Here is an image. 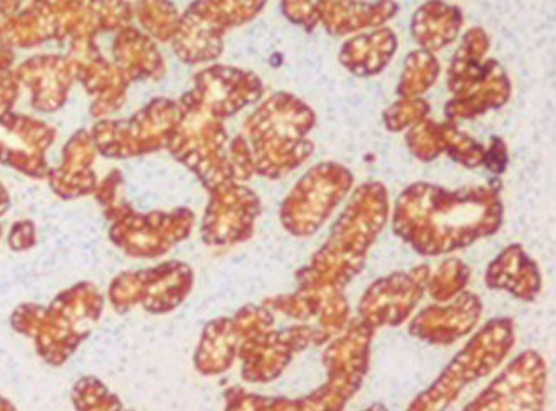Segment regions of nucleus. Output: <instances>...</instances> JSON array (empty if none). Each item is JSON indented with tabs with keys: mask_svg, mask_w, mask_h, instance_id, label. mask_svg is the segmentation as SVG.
<instances>
[{
	"mask_svg": "<svg viewBox=\"0 0 556 411\" xmlns=\"http://www.w3.org/2000/svg\"><path fill=\"white\" fill-rule=\"evenodd\" d=\"M500 196L488 187L445 190L414 183L393 208V232L420 256H444L494 234L501 226Z\"/></svg>",
	"mask_w": 556,
	"mask_h": 411,
	"instance_id": "obj_1",
	"label": "nucleus"
},
{
	"mask_svg": "<svg viewBox=\"0 0 556 411\" xmlns=\"http://www.w3.org/2000/svg\"><path fill=\"white\" fill-rule=\"evenodd\" d=\"M389 210V193L382 183L358 187L334 222L328 241L296 272L298 291L343 293L364 271L368 251L386 229Z\"/></svg>",
	"mask_w": 556,
	"mask_h": 411,
	"instance_id": "obj_2",
	"label": "nucleus"
},
{
	"mask_svg": "<svg viewBox=\"0 0 556 411\" xmlns=\"http://www.w3.org/2000/svg\"><path fill=\"white\" fill-rule=\"evenodd\" d=\"M315 123L313 110L293 94L276 93L261 103L244 123L256 174L278 180L301 167L315 150L308 140Z\"/></svg>",
	"mask_w": 556,
	"mask_h": 411,
	"instance_id": "obj_3",
	"label": "nucleus"
},
{
	"mask_svg": "<svg viewBox=\"0 0 556 411\" xmlns=\"http://www.w3.org/2000/svg\"><path fill=\"white\" fill-rule=\"evenodd\" d=\"M375 331L361 318L350 321L346 330L325 346L323 364L327 380L315 391L301 398L278 397L282 411H343L361 391L370 367Z\"/></svg>",
	"mask_w": 556,
	"mask_h": 411,
	"instance_id": "obj_4",
	"label": "nucleus"
},
{
	"mask_svg": "<svg viewBox=\"0 0 556 411\" xmlns=\"http://www.w3.org/2000/svg\"><path fill=\"white\" fill-rule=\"evenodd\" d=\"M515 345L509 319H493L469 339L441 376L412 401L407 411H445L459 397L464 386L488 376L500 367Z\"/></svg>",
	"mask_w": 556,
	"mask_h": 411,
	"instance_id": "obj_5",
	"label": "nucleus"
},
{
	"mask_svg": "<svg viewBox=\"0 0 556 411\" xmlns=\"http://www.w3.org/2000/svg\"><path fill=\"white\" fill-rule=\"evenodd\" d=\"M178 103L182 118L168 143V152L201 180L207 192L238 183L229 164L226 119L193 104Z\"/></svg>",
	"mask_w": 556,
	"mask_h": 411,
	"instance_id": "obj_6",
	"label": "nucleus"
},
{
	"mask_svg": "<svg viewBox=\"0 0 556 411\" xmlns=\"http://www.w3.org/2000/svg\"><path fill=\"white\" fill-rule=\"evenodd\" d=\"M267 0H193L180 15L172 39L175 54L186 64L214 63L224 51V36L232 27L256 20Z\"/></svg>",
	"mask_w": 556,
	"mask_h": 411,
	"instance_id": "obj_7",
	"label": "nucleus"
},
{
	"mask_svg": "<svg viewBox=\"0 0 556 411\" xmlns=\"http://www.w3.org/2000/svg\"><path fill=\"white\" fill-rule=\"evenodd\" d=\"M182 118L178 101L155 98L130 119H101L91 130L94 145L108 158H131L168 149Z\"/></svg>",
	"mask_w": 556,
	"mask_h": 411,
	"instance_id": "obj_8",
	"label": "nucleus"
},
{
	"mask_svg": "<svg viewBox=\"0 0 556 411\" xmlns=\"http://www.w3.org/2000/svg\"><path fill=\"white\" fill-rule=\"evenodd\" d=\"M353 185L349 168L333 162L315 165L298 180L279 208V219L294 237H312L330 219Z\"/></svg>",
	"mask_w": 556,
	"mask_h": 411,
	"instance_id": "obj_9",
	"label": "nucleus"
},
{
	"mask_svg": "<svg viewBox=\"0 0 556 411\" xmlns=\"http://www.w3.org/2000/svg\"><path fill=\"white\" fill-rule=\"evenodd\" d=\"M104 205L108 217L115 220L113 241L135 257L164 256L178 242L186 241L195 226V214L190 208L137 214L116 196Z\"/></svg>",
	"mask_w": 556,
	"mask_h": 411,
	"instance_id": "obj_10",
	"label": "nucleus"
},
{
	"mask_svg": "<svg viewBox=\"0 0 556 411\" xmlns=\"http://www.w3.org/2000/svg\"><path fill=\"white\" fill-rule=\"evenodd\" d=\"M450 89L454 98L445 106V115L454 121L482 115L509 98V81L503 67L463 48L457 49L451 64Z\"/></svg>",
	"mask_w": 556,
	"mask_h": 411,
	"instance_id": "obj_11",
	"label": "nucleus"
},
{
	"mask_svg": "<svg viewBox=\"0 0 556 411\" xmlns=\"http://www.w3.org/2000/svg\"><path fill=\"white\" fill-rule=\"evenodd\" d=\"M545 397V361L538 352L525 351L463 411H543Z\"/></svg>",
	"mask_w": 556,
	"mask_h": 411,
	"instance_id": "obj_12",
	"label": "nucleus"
},
{
	"mask_svg": "<svg viewBox=\"0 0 556 411\" xmlns=\"http://www.w3.org/2000/svg\"><path fill=\"white\" fill-rule=\"evenodd\" d=\"M309 346L316 348V330L313 324L261 331L248 337L239 348L242 380L248 383L275 382L290 367L294 356Z\"/></svg>",
	"mask_w": 556,
	"mask_h": 411,
	"instance_id": "obj_13",
	"label": "nucleus"
},
{
	"mask_svg": "<svg viewBox=\"0 0 556 411\" xmlns=\"http://www.w3.org/2000/svg\"><path fill=\"white\" fill-rule=\"evenodd\" d=\"M430 267L393 272L375 281L358 303V318L377 333L380 327L401 326L427 293Z\"/></svg>",
	"mask_w": 556,
	"mask_h": 411,
	"instance_id": "obj_14",
	"label": "nucleus"
},
{
	"mask_svg": "<svg viewBox=\"0 0 556 411\" xmlns=\"http://www.w3.org/2000/svg\"><path fill=\"white\" fill-rule=\"evenodd\" d=\"M260 214V196L242 183L211 190L202 219V241L212 247L241 244L253 237Z\"/></svg>",
	"mask_w": 556,
	"mask_h": 411,
	"instance_id": "obj_15",
	"label": "nucleus"
},
{
	"mask_svg": "<svg viewBox=\"0 0 556 411\" xmlns=\"http://www.w3.org/2000/svg\"><path fill=\"white\" fill-rule=\"evenodd\" d=\"M263 91V82L254 73L215 64L197 73L192 88L180 101L227 119L256 103Z\"/></svg>",
	"mask_w": 556,
	"mask_h": 411,
	"instance_id": "obj_16",
	"label": "nucleus"
},
{
	"mask_svg": "<svg viewBox=\"0 0 556 411\" xmlns=\"http://www.w3.org/2000/svg\"><path fill=\"white\" fill-rule=\"evenodd\" d=\"M67 60L75 67L76 79L89 97H93L91 115L104 119L115 115L127 101V89L130 79L123 75L116 64L108 63L101 56L97 41L75 42L70 44Z\"/></svg>",
	"mask_w": 556,
	"mask_h": 411,
	"instance_id": "obj_17",
	"label": "nucleus"
},
{
	"mask_svg": "<svg viewBox=\"0 0 556 411\" xmlns=\"http://www.w3.org/2000/svg\"><path fill=\"white\" fill-rule=\"evenodd\" d=\"M115 287L130 290V293H119V296L128 294L119 300L141 304L153 314H165L175 311L189 296L193 287V271L186 262L170 260L147 271L125 274Z\"/></svg>",
	"mask_w": 556,
	"mask_h": 411,
	"instance_id": "obj_18",
	"label": "nucleus"
},
{
	"mask_svg": "<svg viewBox=\"0 0 556 411\" xmlns=\"http://www.w3.org/2000/svg\"><path fill=\"white\" fill-rule=\"evenodd\" d=\"M264 306L273 312L296 319L300 323L315 321L316 348L327 346L349 326L350 304L343 293H309L296 291L264 299Z\"/></svg>",
	"mask_w": 556,
	"mask_h": 411,
	"instance_id": "obj_19",
	"label": "nucleus"
},
{
	"mask_svg": "<svg viewBox=\"0 0 556 411\" xmlns=\"http://www.w3.org/2000/svg\"><path fill=\"white\" fill-rule=\"evenodd\" d=\"M482 304L476 294L464 291L450 304H435L420 311L412 319V336L429 345H451L460 337L468 336L478 326Z\"/></svg>",
	"mask_w": 556,
	"mask_h": 411,
	"instance_id": "obj_20",
	"label": "nucleus"
},
{
	"mask_svg": "<svg viewBox=\"0 0 556 411\" xmlns=\"http://www.w3.org/2000/svg\"><path fill=\"white\" fill-rule=\"evenodd\" d=\"M21 86L30 91L33 108L54 113L63 108L75 82V67L67 56H36L15 67Z\"/></svg>",
	"mask_w": 556,
	"mask_h": 411,
	"instance_id": "obj_21",
	"label": "nucleus"
},
{
	"mask_svg": "<svg viewBox=\"0 0 556 411\" xmlns=\"http://www.w3.org/2000/svg\"><path fill=\"white\" fill-rule=\"evenodd\" d=\"M244 339V331L236 318L214 319L202 331L201 343L193 356L195 370L204 376L223 374L238 360Z\"/></svg>",
	"mask_w": 556,
	"mask_h": 411,
	"instance_id": "obj_22",
	"label": "nucleus"
},
{
	"mask_svg": "<svg viewBox=\"0 0 556 411\" xmlns=\"http://www.w3.org/2000/svg\"><path fill=\"white\" fill-rule=\"evenodd\" d=\"M115 64L130 81L160 79L165 75V61L155 41L134 26L123 27L113 42Z\"/></svg>",
	"mask_w": 556,
	"mask_h": 411,
	"instance_id": "obj_23",
	"label": "nucleus"
},
{
	"mask_svg": "<svg viewBox=\"0 0 556 411\" xmlns=\"http://www.w3.org/2000/svg\"><path fill=\"white\" fill-rule=\"evenodd\" d=\"M397 12L399 5L393 0H331L323 8L319 24L331 36H350L368 27L383 26Z\"/></svg>",
	"mask_w": 556,
	"mask_h": 411,
	"instance_id": "obj_24",
	"label": "nucleus"
},
{
	"mask_svg": "<svg viewBox=\"0 0 556 411\" xmlns=\"http://www.w3.org/2000/svg\"><path fill=\"white\" fill-rule=\"evenodd\" d=\"M486 282L491 290L508 291L523 300H533L542 287L536 264L519 245L506 248L505 253L491 262Z\"/></svg>",
	"mask_w": 556,
	"mask_h": 411,
	"instance_id": "obj_25",
	"label": "nucleus"
},
{
	"mask_svg": "<svg viewBox=\"0 0 556 411\" xmlns=\"http://www.w3.org/2000/svg\"><path fill=\"white\" fill-rule=\"evenodd\" d=\"M397 51V38L389 27L349 39L340 52V63L352 75L368 78L379 75Z\"/></svg>",
	"mask_w": 556,
	"mask_h": 411,
	"instance_id": "obj_26",
	"label": "nucleus"
},
{
	"mask_svg": "<svg viewBox=\"0 0 556 411\" xmlns=\"http://www.w3.org/2000/svg\"><path fill=\"white\" fill-rule=\"evenodd\" d=\"M463 24L459 9L441 0H429L420 5L412 20V34L426 51H439L456 39Z\"/></svg>",
	"mask_w": 556,
	"mask_h": 411,
	"instance_id": "obj_27",
	"label": "nucleus"
},
{
	"mask_svg": "<svg viewBox=\"0 0 556 411\" xmlns=\"http://www.w3.org/2000/svg\"><path fill=\"white\" fill-rule=\"evenodd\" d=\"M5 38L12 48L29 49L42 44L46 41H58V15L54 9L39 4L34 0L33 4L24 8L20 14H15L9 21L2 23Z\"/></svg>",
	"mask_w": 556,
	"mask_h": 411,
	"instance_id": "obj_28",
	"label": "nucleus"
},
{
	"mask_svg": "<svg viewBox=\"0 0 556 411\" xmlns=\"http://www.w3.org/2000/svg\"><path fill=\"white\" fill-rule=\"evenodd\" d=\"M135 17L147 36L159 42H170L180 23V14L170 0H138Z\"/></svg>",
	"mask_w": 556,
	"mask_h": 411,
	"instance_id": "obj_29",
	"label": "nucleus"
},
{
	"mask_svg": "<svg viewBox=\"0 0 556 411\" xmlns=\"http://www.w3.org/2000/svg\"><path fill=\"white\" fill-rule=\"evenodd\" d=\"M439 73L441 66L432 52L426 49L412 52L405 60L404 73L399 82V94L402 98H419L438 81Z\"/></svg>",
	"mask_w": 556,
	"mask_h": 411,
	"instance_id": "obj_30",
	"label": "nucleus"
},
{
	"mask_svg": "<svg viewBox=\"0 0 556 411\" xmlns=\"http://www.w3.org/2000/svg\"><path fill=\"white\" fill-rule=\"evenodd\" d=\"M0 127L14 134L17 140L23 141L26 150L45 155L46 150L52 145L56 138L54 128L49 127L42 119L30 118L26 115H15L9 112L0 115Z\"/></svg>",
	"mask_w": 556,
	"mask_h": 411,
	"instance_id": "obj_31",
	"label": "nucleus"
},
{
	"mask_svg": "<svg viewBox=\"0 0 556 411\" xmlns=\"http://www.w3.org/2000/svg\"><path fill=\"white\" fill-rule=\"evenodd\" d=\"M469 282V267L459 259H447L435 274H430L427 293L432 299L444 304L464 293Z\"/></svg>",
	"mask_w": 556,
	"mask_h": 411,
	"instance_id": "obj_32",
	"label": "nucleus"
},
{
	"mask_svg": "<svg viewBox=\"0 0 556 411\" xmlns=\"http://www.w3.org/2000/svg\"><path fill=\"white\" fill-rule=\"evenodd\" d=\"M442 152L456 159L464 167L475 168L484 164L486 152L468 134L460 133L453 123L441 125Z\"/></svg>",
	"mask_w": 556,
	"mask_h": 411,
	"instance_id": "obj_33",
	"label": "nucleus"
},
{
	"mask_svg": "<svg viewBox=\"0 0 556 411\" xmlns=\"http://www.w3.org/2000/svg\"><path fill=\"white\" fill-rule=\"evenodd\" d=\"M89 11L93 14L101 33H113L130 26L134 21V5L128 0H89Z\"/></svg>",
	"mask_w": 556,
	"mask_h": 411,
	"instance_id": "obj_34",
	"label": "nucleus"
},
{
	"mask_svg": "<svg viewBox=\"0 0 556 411\" xmlns=\"http://www.w3.org/2000/svg\"><path fill=\"white\" fill-rule=\"evenodd\" d=\"M407 145L412 155L424 162L438 158L442 152L441 125L424 119L416 127L408 128Z\"/></svg>",
	"mask_w": 556,
	"mask_h": 411,
	"instance_id": "obj_35",
	"label": "nucleus"
},
{
	"mask_svg": "<svg viewBox=\"0 0 556 411\" xmlns=\"http://www.w3.org/2000/svg\"><path fill=\"white\" fill-rule=\"evenodd\" d=\"M429 115V104L420 98H402L383 113V121L390 131H402L416 127Z\"/></svg>",
	"mask_w": 556,
	"mask_h": 411,
	"instance_id": "obj_36",
	"label": "nucleus"
},
{
	"mask_svg": "<svg viewBox=\"0 0 556 411\" xmlns=\"http://www.w3.org/2000/svg\"><path fill=\"white\" fill-rule=\"evenodd\" d=\"M224 411H282L278 397H263L241 386H230L224 393Z\"/></svg>",
	"mask_w": 556,
	"mask_h": 411,
	"instance_id": "obj_37",
	"label": "nucleus"
},
{
	"mask_svg": "<svg viewBox=\"0 0 556 411\" xmlns=\"http://www.w3.org/2000/svg\"><path fill=\"white\" fill-rule=\"evenodd\" d=\"M323 0H281L286 20L312 33L321 23Z\"/></svg>",
	"mask_w": 556,
	"mask_h": 411,
	"instance_id": "obj_38",
	"label": "nucleus"
},
{
	"mask_svg": "<svg viewBox=\"0 0 556 411\" xmlns=\"http://www.w3.org/2000/svg\"><path fill=\"white\" fill-rule=\"evenodd\" d=\"M229 164L238 183L248 182L249 178L256 174L253 152H251V146H249L244 134H238L235 140L230 141Z\"/></svg>",
	"mask_w": 556,
	"mask_h": 411,
	"instance_id": "obj_39",
	"label": "nucleus"
},
{
	"mask_svg": "<svg viewBox=\"0 0 556 411\" xmlns=\"http://www.w3.org/2000/svg\"><path fill=\"white\" fill-rule=\"evenodd\" d=\"M20 81L15 76L14 67L0 69V115L9 113L20 97Z\"/></svg>",
	"mask_w": 556,
	"mask_h": 411,
	"instance_id": "obj_40",
	"label": "nucleus"
},
{
	"mask_svg": "<svg viewBox=\"0 0 556 411\" xmlns=\"http://www.w3.org/2000/svg\"><path fill=\"white\" fill-rule=\"evenodd\" d=\"M484 164H486L493 171H503V168H505L506 165V149L501 141L493 143L490 153H486Z\"/></svg>",
	"mask_w": 556,
	"mask_h": 411,
	"instance_id": "obj_41",
	"label": "nucleus"
},
{
	"mask_svg": "<svg viewBox=\"0 0 556 411\" xmlns=\"http://www.w3.org/2000/svg\"><path fill=\"white\" fill-rule=\"evenodd\" d=\"M23 11V0H0V20H11L15 14H20Z\"/></svg>",
	"mask_w": 556,
	"mask_h": 411,
	"instance_id": "obj_42",
	"label": "nucleus"
},
{
	"mask_svg": "<svg viewBox=\"0 0 556 411\" xmlns=\"http://www.w3.org/2000/svg\"><path fill=\"white\" fill-rule=\"evenodd\" d=\"M36 2L48 5V8L54 9V11H61L70 0H36Z\"/></svg>",
	"mask_w": 556,
	"mask_h": 411,
	"instance_id": "obj_43",
	"label": "nucleus"
},
{
	"mask_svg": "<svg viewBox=\"0 0 556 411\" xmlns=\"http://www.w3.org/2000/svg\"><path fill=\"white\" fill-rule=\"evenodd\" d=\"M362 411H389V410H387L386 404L375 403V404H371V407L365 408V410H362Z\"/></svg>",
	"mask_w": 556,
	"mask_h": 411,
	"instance_id": "obj_44",
	"label": "nucleus"
},
{
	"mask_svg": "<svg viewBox=\"0 0 556 411\" xmlns=\"http://www.w3.org/2000/svg\"><path fill=\"white\" fill-rule=\"evenodd\" d=\"M323 2H325V4H327V2H331V0H323ZM323 8H325V5H323Z\"/></svg>",
	"mask_w": 556,
	"mask_h": 411,
	"instance_id": "obj_45",
	"label": "nucleus"
}]
</instances>
